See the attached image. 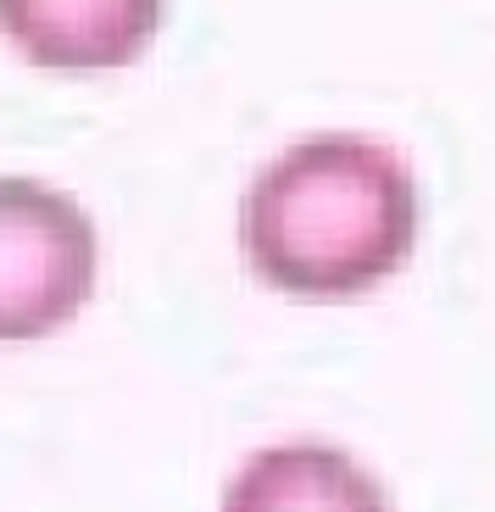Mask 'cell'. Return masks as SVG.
Here are the masks:
<instances>
[{"instance_id": "obj_1", "label": "cell", "mask_w": 495, "mask_h": 512, "mask_svg": "<svg viewBox=\"0 0 495 512\" xmlns=\"http://www.w3.org/2000/svg\"><path fill=\"white\" fill-rule=\"evenodd\" d=\"M418 184L368 134H312L245 190L240 245L251 273L290 301H356L418 245Z\"/></svg>"}, {"instance_id": "obj_2", "label": "cell", "mask_w": 495, "mask_h": 512, "mask_svg": "<svg viewBox=\"0 0 495 512\" xmlns=\"http://www.w3.org/2000/svg\"><path fill=\"white\" fill-rule=\"evenodd\" d=\"M101 234L67 190L0 179V346L62 329L95 290Z\"/></svg>"}, {"instance_id": "obj_3", "label": "cell", "mask_w": 495, "mask_h": 512, "mask_svg": "<svg viewBox=\"0 0 495 512\" xmlns=\"http://www.w3.org/2000/svg\"><path fill=\"white\" fill-rule=\"evenodd\" d=\"M162 0H0V28L34 67L106 73L151 45Z\"/></svg>"}, {"instance_id": "obj_4", "label": "cell", "mask_w": 495, "mask_h": 512, "mask_svg": "<svg viewBox=\"0 0 495 512\" xmlns=\"http://www.w3.org/2000/svg\"><path fill=\"white\" fill-rule=\"evenodd\" d=\"M217 512H390V496L351 451L290 440L245 457Z\"/></svg>"}]
</instances>
